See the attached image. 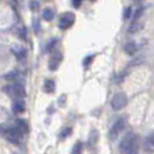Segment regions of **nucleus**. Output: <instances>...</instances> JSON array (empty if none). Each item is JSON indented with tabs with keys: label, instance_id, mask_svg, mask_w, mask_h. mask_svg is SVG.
<instances>
[{
	"label": "nucleus",
	"instance_id": "19",
	"mask_svg": "<svg viewBox=\"0 0 154 154\" xmlns=\"http://www.w3.org/2000/svg\"><path fill=\"white\" fill-rule=\"evenodd\" d=\"M131 7H128L126 9H125V13H124V19L126 20V19H129L130 17V15H131Z\"/></svg>",
	"mask_w": 154,
	"mask_h": 154
},
{
	"label": "nucleus",
	"instance_id": "9",
	"mask_svg": "<svg viewBox=\"0 0 154 154\" xmlns=\"http://www.w3.org/2000/svg\"><path fill=\"white\" fill-rule=\"evenodd\" d=\"M137 49L138 48H137V44L134 42H128L124 45V50H125V52L128 54H134L136 51H137Z\"/></svg>",
	"mask_w": 154,
	"mask_h": 154
},
{
	"label": "nucleus",
	"instance_id": "23",
	"mask_svg": "<svg viewBox=\"0 0 154 154\" xmlns=\"http://www.w3.org/2000/svg\"><path fill=\"white\" fill-rule=\"evenodd\" d=\"M134 2H137V4H139V2H143V1H145V0H133Z\"/></svg>",
	"mask_w": 154,
	"mask_h": 154
},
{
	"label": "nucleus",
	"instance_id": "7",
	"mask_svg": "<svg viewBox=\"0 0 154 154\" xmlns=\"http://www.w3.org/2000/svg\"><path fill=\"white\" fill-rule=\"evenodd\" d=\"M63 59V54L59 51H54L51 54V58L49 60V69L51 71H56V69L59 67L60 62Z\"/></svg>",
	"mask_w": 154,
	"mask_h": 154
},
{
	"label": "nucleus",
	"instance_id": "15",
	"mask_svg": "<svg viewBox=\"0 0 154 154\" xmlns=\"http://www.w3.org/2000/svg\"><path fill=\"white\" fill-rule=\"evenodd\" d=\"M97 139H99V132L96 131V130H93L91 132V137H89V145L94 146L97 143Z\"/></svg>",
	"mask_w": 154,
	"mask_h": 154
},
{
	"label": "nucleus",
	"instance_id": "22",
	"mask_svg": "<svg viewBox=\"0 0 154 154\" xmlns=\"http://www.w3.org/2000/svg\"><path fill=\"white\" fill-rule=\"evenodd\" d=\"M93 58H94V56H88V57L85 59V62H84V65H85V66L89 65V64H91V60H92Z\"/></svg>",
	"mask_w": 154,
	"mask_h": 154
},
{
	"label": "nucleus",
	"instance_id": "5",
	"mask_svg": "<svg viewBox=\"0 0 154 154\" xmlns=\"http://www.w3.org/2000/svg\"><path fill=\"white\" fill-rule=\"evenodd\" d=\"M75 21V16L73 13L67 12V13H64L60 16V20H59V28L65 30V29H69L72 27V24Z\"/></svg>",
	"mask_w": 154,
	"mask_h": 154
},
{
	"label": "nucleus",
	"instance_id": "20",
	"mask_svg": "<svg viewBox=\"0 0 154 154\" xmlns=\"http://www.w3.org/2000/svg\"><path fill=\"white\" fill-rule=\"evenodd\" d=\"M82 1H84V0H72V4H73V6L75 8H79L80 5L82 4Z\"/></svg>",
	"mask_w": 154,
	"mask_h": 154
},
{
	"label": "nucleus",
	"instance_id": "25",
	"mask_svg": "<svg viewBox=\"0 0 154 154\" xmlns=\"http://www.w3.org/2000/svg\"><path fill=\"white\" fill-rule=\"evenodd\" d=\"M15 154H16V153H15Z\"/></svg>",
	"mask_w": 154,
	"mask_h": 154
},
{
	"label": "nucleus",
	"instance_id": "17",
	"mask_svg": "<svg viewBox=\"0 0 154 154\" xmlns=\"http://www.w3.org/2000/svg\"><path fill=\"white\" fill-rule=\"evenodd\" d=\"M71 133H72V129H71V128H67V129H65V130L60 133V138L62 139L66 138V137H69Z\"/></svg>",
	"mask_w": 154,
	"mask_h": 154
},
{
	"label": "nucleus",
	"instance_id": "24",
	"mask_svg": "<svg viewBox=\"0 0 154 154\" xmlns=\"http://www.w3.org/2000/svg\"><path fill=\"white\" fill-rule=\"evenodd\" d=\"M92 1H95V0H92Z\"/></svg>",
	"mask_w": 154,
	"mask_h": 154
},
{
	"label": "nucleus",
	"instance_id": "16",
	"mask_svg": "<svg viewBox=\"0 0 154 154\" xmlns=\"http://www.w3.org/2000/svg\"><path fill=\"white\" fill-rule=\"evenodd\" d=\"M143 13H144V7H140L138 8L137 11H136V13H134V15H133V22H136V21H138V19L140 16L143 15Z\"/></svg>",
	"mask_w": 154,
	"mask_h": 154
},
{
	"label": "nucleus",
	"instance_id": "21",
	"mask_svg": "<svg viewBox=\"0 0 154 154\" xmlns=\"http://www.w3.org/2000/svg\"><path fill=\"white\" fill-rule=\"evenodd\" d=\"M30 7H31V9H37V8H38V2L35 1V0H32L30 2Z\"/></svg>",
	"mask_w": 154,
	"mask_h": 154
},
{
	"label": "nucleus",
	"instance_id": "11",
	"mask_svg": "<svg viewBox=\"0 0 154 154\" xmlns=\"http://www.w3.org/2000/svg\"><path fill=\"white\" fill-rule=\"evenodd\" d=\"M143 29V23L140 22H132L131 27L129 28V34H136V32H138L139 30H141Z\"/></svg>",
	"mask_w": 154,
	"mask_h": 154
},
{
	"label": "nucleus",
	"instance_id": "13",
	"mask_svg": "<svg viewBox=\"0 0 154 154\" xmlns=\"http://www.w3.org/2000/svg\"><path fill=\"white\" fill-rule=\"evenodd\" d=\"M82 149H84V144L81 141H77L74 144L73 148H72V153L71 154H82Z\"/></svg>",
	"mask_w": 154,
	"mask_h": 154
},
{
	"label": "nucleus",
	"instance_id": "18",
	"mask_svg": "<svg viewBox=\"0 0 154 154\" xmlns=\"http://www.w3.org/2000/svg\"><path fill=\"white\" fill-rule=\"evenodd\" d=\"M147 143H148L149 145L154 146V133H151V134L148 136V138H147Z\"/></svg>",
	"mask_w": 154,
	"mask_h": 154
},
{
	"label": "nucleus",
	"instance_id": "14",
	"mask_svg": "<svg viewBox=\"0 0 154 154\" xmlns=\"http://www.w3.org/2000/svg\"><path fill=\"white\" fill-rule=\"evenodd\" d=\"M16 124H17L16 126H17V128H19V129L23 132V134L28 132V124H27V122H26V121H23V119H17Z\"/></svg>",
	"mask_w": 154,
	"mask_h": 154
},
{
	"label": "nucleus",
	"instance_id": "6",
	"mask_svg": "<svg viewBox=\"0 0 154 154\" xmlns=\"http://www.w3.org/2000/svg\"><path fill=\"white\" fill-rule=\"evenodd\" d=\"M125 125H126V119H125V118L118 119V121L112 125V128H111V130H110V137H111V138H116V137L124 130Z\"/></svg>",
	"mask_w": 154,
	"mask_h": 154
},
{
	"label": "nucleus",
	"instance_id": "4",
	"mask_svg": "<svg viewBox=\"0 0 154 154\" xmlns=\"http://www.w3.org/2000/svg\"><path fill=\"white\" fill-rule=\"evenodd\" d=\"M128 104V96L124 93H117L111 100V108L114 110H121Z\"/></svg>",
	"mask_w": 154,
	"mask_h": 154
},
{
	"label": "nucleus",
	"instance_id": "3",
	"mask_svg": "<svg viewBox=\"0 0 154 154\" xmlns=\"http://www.w3.org/2000/svg\"><path fill=\"white\" fill-rule=\"evenodd\" d=\"M5 92L7 94L9 97L17 100V99H23L24 95H26V91H24V87L20 84H13V85H9L7 87H5Z\"/></svg>",
	"mask_w": 154,
	"mask_h": 154
},
{
	"label": "nucleus",
	"instance_id": "2",
	"mask_svg": "<svg viewBox=\"0 0 154 154\" xmlns=\"http://www.w3.org/2000/svg\"><path fill=\"white\" fill-rule=\"evenodd\" d=\"M2 134L4 137L7 139L8 141H11L12 144H20L21 139L23 137V132L17 128V126H12V128H2Z\"/></svg>",
	"mask_w": 154,
	"mask_h": 154
},
{
	"label": "nucleus",
	"instance_id": "12",
	"mask_svg": "<svg viewBox=\"0 0 154 154\" xmlns=\"http://www.w3.org/2000/svg\"><path fill=\"white\" fill-rule=\"evenodd\" d=\"M54 17V13L52 9H50V8H46L43 11V19L45 20V21H52Z\"/></svg>",
	"mask_w": 154,
	"mask_h": 154
},
{
	"label": "nucleus",
	"instance_id": "10",
	"mask_svg": "<svg viewBox=\"0 0 154 154\" xmlns=\"http://www.w3.org/2000/svg\"><path fill=\"white\" fill-rule=\"evenodd\" d=\"M54 88H56V85H54V81L52 79H48L44 82V92L45 93H54Z\"/></svg>",
	"mask_w": 154,
	"mask_h": 154
},
{
	"label": "nucleus",
	"instance_id": "8",
	"mask_svg": "<svg viewBox=\"0 0 154 154\" xmlns=\"http://www.w3.org/2000/svg\"><path fill=\"white\" fill-rule=\"evenodd\" d=\"M12 110L13 112L19 115V114H22L23 111L26 110V103L23 99H17V100H14L13 102V106H12Z\"/></svg>",
	"mask_w": 154,
	"mask_h": 154
},
{
	"label": "nucleus",
	"instance_id": "1",
	"mask_svg": "<svg viewBox=\"0 0 154 154\" xmlns=\"http://www.w3.org/2000/svg\"><path fill=\"white\" fill-rule=\"evenodd\" d=\"M119 151L123 154L139 153V138L136 133H128L119 144Z\"/></svg>",
	"mask_w": 154,
	"mask_h": 154
}]
</instances>
